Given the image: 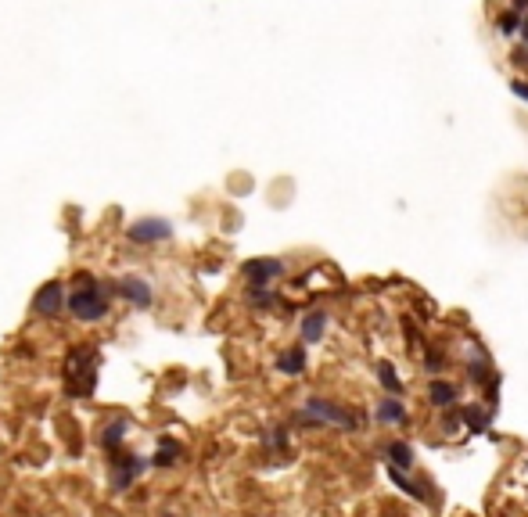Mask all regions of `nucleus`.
I'll return each instance as SVG.
<instances>
[{"instance_id": "obj_1", "label": "nucleus", "mask_w": 528, "mask_h": 517, "mask_svg": "<svg viewBox=\"0 0 528 517\" xmlns=\"http://www.w3.org/2000/svg\"><path fill=\"white\" fill-rule=\"evenodd\" d=\"M98 384V352L90 345H79L65 359V388L69 395H90Z\"/></svg>"}, {"instance_id": "obj_2", "label": "nucleus", "mask_w": 528, "mask_h": 517, "mask_svg": "<svg viewBox=\"0 0 528 517\" xmlns=\"http://www.w3.org/2000/svg\"><path fill=\"white\" fill-rule=\"evenodd\" d=\"M302 420L305 424H331V428H341V431H356L359 428V417L352 410H345V406L331 403V399H305Z\"/></svg>"}, {"instance_id": "obj_3", "label": "nucleus", "mask_w": 528, "mask_h": 517, "mask_svg": "<svg viewBox=\"0 0 528 517\" xmlns=\"http://www.w3.org/2000/svg\"><path fill=\"white\" fill-rule=\"evenodd\" d=\"M65 306H69V313H72L76 320H105V316H108V298H105V291H101L98 284L76 288V291L65 298Z\"/></svg>"}, {"instance_id": "obj_4", "label": "nucleus", "mask_w": 528, "mask_h": 517, "mask_svg": "<svg viewBox=\"0 0 528 517\" xmlns=\"http://www.w3.org/2000/svg\"><path fill=\"white\" fill-rule=\"evenodd\" d=\"M126 237L133 241V245H159V241H169V237H173V223H169V220H159V216H147V220L130 223Z\"/></svg>"}, {"instance_id": "obj_5", "label": "nucleus", "mask_w": 528, "mask_h": 517, "mask_svg": "<svg viewBox=\"0 0 528 517\" xmlns=\"http://www.w3.org/2000/svg\"><path fill=\"white\" fill-rule=\"evenodd\" d=\"M65 298H69L65 284H61V281H51V284H44V288L33 295V313L54 320V316H61V309H65Z\"/></svg>"}, {"instance_id": "obj_6", "label": "nucleus", "mask_w": 528, "mask_h": 517, "mask_svg": "<svg viewBox=\"0 0 528 517\" xmlns=\"http://www.w3.org/2000/svg\"><path fill=\"white\" fill-rule=\"evenodd\" d=\"M284 273V262L281 259H248L244 262V281L248 288H266L270 281H277Z\"/></svg>"}, {"instance_id": "obj_7", "label": "nucleus", "mask_w": 528, "mask_h": 517, "mask_svg": "<svg viewBox=\"0 0 528 517\" xmlns=\"http://www.w3.org/2000/svg\"><path fill=\"white\" fill-rule=\"evenodd\" d=\"M112 464H115V478H112L115 492H126L130 485L144 474V467H147V460H140V456H130V452H126V456H119V452H115V460H112Z\"/></svg>"}, {"instance_id": "obj_8", "label": "nucleus", "mask_w": 528, "mask_h": 517, "mask_svg": "<svg viewBox=\"0 0 528 517\" xmlns=\"http://www.w3.org/2000/svg\"><path fill=\"white\" fill-rule=\"evenodd\" d=\"M115 295H119V298H126L130 306H137V309H147L151 302H154L151 284H147V281H140V277H119V281H115Z\"/></svg>"}, {"instance_id": "obj_9", "label": "nucleus", "mask_w": 528, "mask_h": 517, "mask_svg": "<svg viewBox=\"0 0 528 517\" xmlns=\"http://www.w3.org/2000/svg\"><path fill=\"white\" fill-rule=\"evenodd\" d=\"M324 330H327V313L324 309H313V313L302 316V342L305 345H317L324 338Z\"/></svg>"}, {"instance_id": "obj_10", "label": "nucleus", "mask_w": 528, "mask_h": 517, "mask_svg": "<svg viewBox=\"0 0 528 517\" xmlns=\"http://www.w3.org/2000/svg\"><path fill=\"white\" fill-rule=\"evenodd\" d=\"M428 399H431V406H439V410H449L453 403H456V384L453 381H431L428 384Z\"/></svg>"}, {"instance_id": "obj_11", "label": "nucleus", "mask_w": 528, "mask_h": 517, "mask_svg": "<svg viewBox=\"0 0 528 517\" xmlns=\"http://www.w3.org/2000/svg\"><path fill=\"white\" fill-rule=\"evenodd\" d=\"M180 456H183V445L176 442V438H159V449H154V456H151V464L154 467H173L176 460H180Z\"/></svg>"}, {"instance_id": "obj_12", "label": "nucleus", "mask_w": 528, "mask_h": 517, "mask_svg": "<svg viewBox=\"0 0 528 517\" xmlns=\"http://www.w3.org/2000/svg\"><path fill=\"white\" fill-rule=\"evenodd\" d=\"M305 370V349H288L277 356V374H288V377H298Z\"/></svg>"}, {"instance_id": "obj_13", "label": "nucleus", "mask_w": 528, "mask_h": 517, "mask_svg": "<svg viewBox=\"0 0 528 517\" xmlns=\"http://www.w3.org/2000/svg\"><path fill=\"white\" fill-rule=\"evenodd\" d=\"M385 456H388V467H395V471H410L414 467V449L407 442H392L385 449Z\"/></svg>"}, {"instance_id": "obj_14", "label": "nucleus", "mask_w": 528, "mask_h": 517, "mask_svg": "<svg viewBox=\"0 0 528 517\" xmlns=\"http://www.w3.org/2000/svg\"><path fill=\"white\" fill-rule=\"evenodd\" d=\"M378 420L381 424H407V406H402L399 399H385L378 406Z\"/></svg>"}, {"instance_id": "obj_15", "label": "nucleus", "mask_w": 528, "mask_h": 517, "mask_svg": "<svg viewBox=\"0 0 528 517\" xmlns=\"http://www.w3.org/2000/svg\"><path fill=\"white\" fill-rule=\"evenodd\" d=\"M122 438H126V420H112L108 428L101 431V445H105L108 452H115V449L122 445Z\"/></svg>"}, {"instance_id": "obj_16", "label": "nucleus", "mask_w": 528, "mask_h": 517, "mask_svg": "<svg viewBox=\"0 0 528 517\" xmlns=\"http://www.w3.org/2000/svg\"><path fill=\"white\" fill-rule=\"evenodd\" d=\"M378 381L385 384V391H392V395H395V399L402 395V381H399V374H395L392 363H378Z\"/></svg>"}, {"instance_id": "obj_17", "label": "nucleus", "mask_w": 528, "mask_h": 517, "mask_svg": "<svg viewBox=\"0 0 528 517\" xmlns=\"http://www.w3.org/2000/svg\"><path fill=\"white\" fill-rule=\"evenodd\" d=\"M248 302H252L256 309H270V306H277V295L270 288H248Z\"/></svg>"}, {"instance_id": "obj_18", "label": "nucleus", "mask_w": 528, "mask_h": 517, "mask_svg": "<svg viewBox=\"0 0 528 517\" xmlns=\"http://www.w3.org/2000/svg\"><path fill=\"white\" fill-rule=\"evenodd\" d=\"M460 417H463V424H468V431H485V428H489V413H482V410H475V406L463 410Z\"/></svg>"}, {"instance_id": "obj_19", "label": "nucleus", "mask_w": 528, "mask_h": 517, "mask_svg": "<svg viewBox=\"0 0 528 517\" xmlns=\"http://www.w3.org/2000/svg\"><path fill=\"white\" fill-rule=\"evenodd\" d=\"M424 367H428L431 374H439V370L446 367V356H442L439 349H428V352H424Z\"/></svg>"}, {"instance_id": "obj_20", "label": "nucleus", "mask_w": 528, "mask_h": 517, "mask_svg": "<svg viewBox=\"0 0 528 517\" xmlns=\"http://www.w3.org/2000/svg\"><path fill=\"white\" fill-rule=\"evenodd\" d=\"M496 29H500L503 36H510V33H517V15L514 11H507V15H500V22H496Z\"/></svg>"}, {"instance_id": "obj_21", "label": "nucleus", "mask_w": 528, "mask_h": 517, "mask_svg": "<svg viewBox=\"0 0 528 517\" xmlns=\"http://www.w3.org/2000/svg\"><path fill=\"white\" fill-rule=\"evenodd\" d=\"M496 374L485 367V363H471V381H478V384H489Z\"/></svg>"}, {"instance_id": "obj_22", "label": "nucleus", "mask_w": 528, "mask_h": 517, "mask_svg": "<svg viewBox=\"0 0 528 517\" xmlns=\"http://www.w3.org/2000/svg\"><path fill=\"white\" fill-rule=\"evenodd\" d=\"M442 431H446V435H456V431H460V417H456V413H446V417H442Z\"/></svg>"}, {"instance_id": "obj_23", "label": "nucleus", "mask_w": 528, "mask_h": 517, "mask_svg": "<svg viewBox=\"0 0 528 517\" xmlns=\"http://www.w3.org/2000/svg\"><path fill=\"white\" fill-rule=\"evenodd\" d=\"M514 94L528 101V83H524V79H517V83H514Z\"/></svg>"}, {"instance_id": "obj_24", "label": "nucleus", "mask_w": 528, "mask_h": 517, "mask_svg": "<svg viewBox=\"0 0 528 517\" xmlns=\"http://www.w3.org/2000/svg\"><path fill=\"white\" fill-rule=\"evenodd\" d=\"M528 8V0H514V11H524Z\"/></svg>"}, {"instance_id": "obj_25", "label": "nucleus", "mask_w": 528, "mask_h": 517, "mask_svg": "<svg viewBox=\"0 0 528 517\" xmlns=\"http://www.w3.org/2000/svg\"><path fill=\"white\" fill-rule=\"evenodd\" d=\"M521 33H524V40H528V18L521 22Z\"/></svg>"}, {"instance_id": "obj_26", "label": "nucleus", "mask_w": 528, "mask_h": 517, "mask_svg": "<svg viewBox=\"0 0 528 517\" xmlns=\"http://www.w3.org/2000/svg\"><path fill=\"white\" fill-rule=\"evenodd\" d=\"M159 517H173V513H159Z\"/></svg>"}]
</instances>
